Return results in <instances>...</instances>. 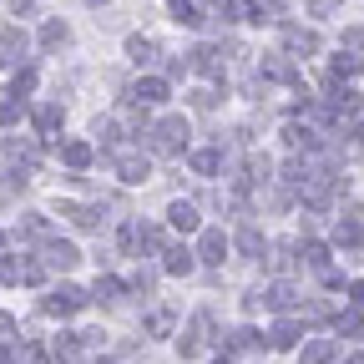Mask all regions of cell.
I'll return each mask as SVG.
<instances>
[{
  "label": "cell",
  "instance_id": "cell-1",
  "mask_svg": "<svg viewBox=\"0 0 364 364\" xmlns=\"http://www.w3.org/2000/svg\"><path fill=\"white\" fill-rule=\"evenodd\" d=\"M147 136V147L157 152V157H172V152H182V142H188V122L182 117H167V122H157L152 132H142Z\"/></svg>",
  "mask_w": 364,
  "mask_h": 364
},
{
  "label": "cell",
  "instance_id": "cell-2",
  "mask_svg": "<svg viewBox=\"0 0 364 364\" xmlns=\"http://www.w3.org/2000/svg\"><path fill=\"white\" fill-rule=\"evenodd\" d=\"M81 304H86V294H81L76 284H61V289L46 294V314H61V318H66V314H76Z\"/></svg>",
  "mask_w": 364,
  "mask_h": 364
},
{
  "label": "cell",
  "instance_id": "cell-3",
  "mask_svg": "<svg viewBox=\"0 0 364 364\" xmlns=\"http://www.w3.org/2000/svg\"><path fill=\"white\" fill-rule=\"evenodd\" d=\"M203 344H208V314H198L188 324V334L177 339V349H182V359H193V354H203Z\"/></svg>",
  "mask_w": 364,
  "mask_h": 364
},
{
  "label": "cell",
  "instance_id": "cell-4",
  "mask_svg": "<svg viewBox=\"0 0 364 364\" xmlns=\"http://www.w3.org/2000/svg\"><path fill=\"white\" fill-rule=\"evenodd\" d=\"M117 177H122V182H147V177H152V162L136 157V152H122V157H117Z\"/></svg>",
  "mask_w": 364,
  "mask_h": 364
},
{
  "label": "cell",
  "instance_id": "cell-5",
  "mask_svg": "<svg viewBox=\"0 0 364 364\" xmlns=\"http://www.w3.org/2000/svg\"><path fill=\"white\" fill-rule=\"evenodd\" d=\"M284 46H289V56H314L318 51V36L299 31V26H284Z\"/></svg>",
  "mask_w": 364,
  "mask_h": 364
},
{
  "label": "cell",
  "instance_id": "cell-6",
  "mask_svg": "<svg viewBox=\"0 0 364 364\" xmlns=\"http://www.w3.org/2000/svg\"><path fill=\"white\" fill-rule=\"evenodd\" d=\"M41 258H46V268H76V263H81L76 243H46V248H41Z\"/></svg>",
  "mask_w": 364,
  "mask_h": 364
},
{
  "label": "cell",
  "instance_id": "cell-7",
  "mask_svg": "<svg viewBox=\"0 0 364 364\" xmlns=\"http://www.w3.org/2000/svg\"><path fill=\"white\" fill-rule=\"evenodd\" d=\"M132 102H142V107H157V102H167V81H162V76H147V81H136V86H132Z\"/></svg>",
  "mask_w": 364,
  "mask_h": 364
},
{
  "label": "cell",
  "instance_id": "cell-8",
  "mask_svg": "<svg viewBox=\"0 0 364 364\" xmlns=\"http://www.w3.org/2000/svg\"><path fill=\"white\" fill-rule=\"evenodd\" d=\"M188 66L203 71V76H223V51H218V46H198V51L188 56Z\"/></svg>",
  "mask_w": 364,
  "mask_h": 364
},
{
  "label": "cell",
  "instance_id": "cell-9",
  "mask_svg": "<svg viewBox=\"0 0 364 364\" xmlns=\"http://www.w3.org/2000/svg\"><path fill=\"white\" fill-rule=\"evenodd\" d=\"M223 253H228L223 228H208V233H203V243H198V258H203V263H223Z\"/></svg>",
  "mask_w": 364,
  "mask_h": 364
},
{
  "label": "cell",
  "instance_id": "cell-10",
  "mask_svg": "<svg viewBox=\"0 0 364 364\" xmlns=\"http://www.w3.org/2000/svg\"><path fill=\"white\" fill-rule=\"evenodd\" d=\"M334 243H339V248H364V223L344 218V223L334 228Z\"/></svg>",
  "mask_w": 364,
  "mask_h": 364
},
{
  "label": "cell",
  "instance_id": "cell-11",
  "mask_svg": "<svg viewBox=\"0 0 364 364\" xmlns=\"http://www.w3.org/2000/svg\"><path fill=\"white\" fill-rule=\"evenodd\" d=\"M127 56H132L136 66H152V61H157V41H147V36H132V41H127Z\"/></svg>",
  "mask_w": 364,
  "mask_h": 364
},
{
  "label": "cell",
  "instance_id": "cell-12",
  "mask_svg": "<svg viewBox=\"0 0 364 364\" xmlns=\"http://www.w3.org/2000/svg\"><path fill=\"white\" fill-rule=\"evenodd\" d=\"M61 218H71L76 228H97V223H102V208H81V203H61Z\"/></svg>",
  "mask_w": 364,
  "mask_h": 364
},
{
  "label": "cell",
  "instance_id": "cell-13",
  "mask_svg": "<svg viewBox=\"0 0 364 364\" xmlns=\"http://www.w3.org/2000/svg\"><path fill=\"white\" fill-rule=\"evenodd\" d=\"M21 51H26V31H21V26L0 31V56H6V61H21Z\"/></svg>",
  "mask_w": 364,
  "mask_h": 364
},
{
  "label": "cell",
  "instance_id": "cell-14",
  "mask_svg": "<svg viewBox=\"0 0 364 364\" xmlns=\"http://www.w3.org/2000/svg\"><path fill=\"white\" fill-rule=\"evenodd\" d=\"M61 162H66L71 172L91 167V142H66V147H61Z\"/></svg>",
  "mask_w": 364,
  "mask_h": 364
},
{
  "label": "cell",
  "instance_id": "cell-15",
  "mask_svg": "<svg viewBox=\"0 0 364 364\" xmlns=\"http://www.w3.org/2000/svg\"><path fill=\"white\" fill-rule=\"evenodd\" d=\"M172 228H177V233H193V228H198V208L193 203H172Z\"/></svg>",
  "mask_w": 364,
  "mask_h": 364
},
{
  "label": "cell",
  "instance_id": "cell-16",
  "mask_svg": "<svg viewBox=\"0 0 364 364\" xmlns=\"http://www.w3.org/2000/svg\"><path fill=\"white\" fill-rule=\"evenodd\" d=\"M284 142H289V147H304V152H314V147H318V142H314V132H309V127H299V122H289V127H284Z\"/></svg>",
  "mask_w": 364,
  "mask_h": 364
},
{
  "label": "cell",
  "instance_id": "cell-17",
  "mask_svg": "<svg viewBox=\"0 0 364 364\" xmlns=\"http://www.w3.org/2000/svg\"><path fill=\"white\" fill-rule=\"evenodd\" d=\"M162 263H167V273H193V253L182 248V243H177V248H167V253H162Z\"/></svg>",
  "mask_w": 364,
  "mask_h": 364
},
{
  "label": "cell",
  "instance_id": "cell-18",
  "mask_svg": "<svg viewBox=\"0 0 364 364\" xmlns=\"http://www.w3.org/2000/svg\"><path fill=\"white\" fill-rule=\"evenodd\" d=\"M294 299H299V294H294L289 284H273V289H268L258 304H268V309H294Z\"/></svg>",
  "mask_w": 364,
  "mask_h": 364
},
{
  "label": "cell",
  "instance_id": "cell-19",
  "mask_svg": "<svg viewBox=\"0 0 364 364\" xmlns=\"http://www.w3.org/2000/svg\"><path fill=\"white\" fill-rule=\"evenodd\" d=\"M334 359V344L329 339H309L304 344V364H329Z\"/></svg>",
  "mask_w": 364,
  "mask_h": 364
},
{
  "label": "cell",
  "instance_id": "cell-20",
  "mask_svg": "<svg viewBox=\"0 0 364 364\" xmlns=\"http://www.w3.org/2000/svg\"><path fill=\"white\" fill-rule=\"evenodd\" d=\"M238 248H243V258H258L263 253V233L253 223H243V233H238Z\"/></svg>",
  "mask_w": 364,
  "mask_h": 364
},
{
  "label": "cell",
  "instance_id": "cell-21",
  "mask_svg": "<svg viewBox=\"0 0 364 364\" xmlns=\"http://www.w3.org/2000/svg\"><path fill=\"white\" fill-rule=\"evenodd\" d=\"M273 349H294L299 344V324H294V318H284V324L279 329H273V339H268Z\"/></svg>",
  "mask_w": 364,
  "mask_h": 364
},
{
  "label": "cell",
  "instance_id": "cell-22",
  "mask_svg": "<svg viewBox=\"0 0 364 364\" xmlns=\"http://www.w3.org/2000/svg\"><path fill=\"white\" fill-rule=\"evenodd\" d=\"M263 71H268V76H273V81H294V76H299V71H294V61H289V56H268V61H263Z\"/></svg>",
  "mask_w": 364,
  "mask_h": 364
},
{
  "label": "cell",
  "instance_id": "cell-23",
  "mask_svg": "<svg viewBox=\"0 0 364 364\" xmlns=\"http://www.w3.org/2000/svg\"><path fill=\"white\" fill-rule=\"evenodd\" d=\"M248 349H258L253 329H233V334H228V354H248Z\"/></svg>",
  "mask_w": 364,
  "mask_h": 364
},
{
  "label": "cell",
  "instance_id": "cell-24",
  "mask_svg": "<svg viewBox=\"0 0 364 364\" xmlns=\"http://www.w3.org/2000/svg\"><path fill=\"white\" fill-rule=\"evenodd\" d=\"M167 6H172V16H177L182 26H203V11L193 6V0H167Z\"/></svg>",
  "mask_w": 364,
  "mask_h": 364
},
{
  "label": "cell",
  "instance_id": "cell-25",
  "mask_svg": "<svg viewBox=\"0 0 364 364\" xmlns=\"http://www.w3.org/2000/svg\"><path fill=\"white\" fill-rule=\"evenodd\" d=\"M91 294H97L102 304H117V299H122V279H112V273H102V279H97V289H91Z\"/></svg>",
  "mask_w": 364,
  "mask_h": 364
},
{
  "label": "cell",
  "instance_id": "cell-26",
  "mask_svg": "<svg viewBox=\"0 0 364 364\" xmlns=\"http://www.w3.org/2000/svg\"><path fill=\"white\" fill-rule=\"evenodd\" d=\"M56 127H61V107H41V112H36V132H41V136H51Z\"/></svg>",
  "mask_w": 364,
  "mask_h": 364
},
{
  "label": "cell",
  "instance_id": "cell-27",
  "mask_svg": "<svg viewBox=\"0 0 364 364\" xmlns=\"http://www.w3.org/2000/svg\"><path fill=\"white\" fill-rule=\"evenodd\" d=\"M26 117V97H11V102H0V127H16Z\"/></svg>",
  "mask_w": 364,
  "mask_h": 364
},
{
  "label": "cell",
  "instance_id": "cell-28",
  "mask_svg": "<svg viewBox=\"0 0 364 364\" xmlns=\"http://www.w3.org/2000/svg\"><path fill=\"white\" fill-rule=\"evenodd\" d=\"M228 21H258V0H228Z\"/></svg>",
  "mask_w": 364,
  "mask_h": 364
},
{
  "label": "cell",
  "instance_id": "cell-29",
  "mask_svg": "<svg viewBox=\"0 0 364 364\" xmlns=\"http://www.w3.org/2000/svg\"><path fill=\"white\" fill-rule=\"evenodd\" d=\"M41 46H46V51L66 46V26H61V21H46V31H41Z\"/></svg>",
  "mask_w": 364,
  "mask_h": 364
},
{
  "label": "cell",
  "instance_id": "cell-30",
  "mask_svg": "<svg viewBox=\"0 0 364 364\" xmlns=\"http://www.w3.org/2000/svg\"><path fill=\"white\" fill-rule=\"evenodd\" d=\"M193 167H198L203 177H213V172L223 167V152H213V147H208V152H193Z\"/></svg>",
  "mask_w": 364,
  "mask_h": 364
},
{
  "label": "cell",
  "instance_id": "cell-31",
  "mask_svg": "<svg viewBox=\"0 0 364 364\" xmlns=\"http://www.w3.org/2000/svg\"><path fill=\"white\" fill-rule=\"evenodd\" d=\"M304 263L324 273V268H329V248H324V243H304Z\"/></svg>",
  "mask_w": 364,
  "mask_h": 364
},
{
  "label": "cell",
  "instance_id": "cell-32",
  "mask_svg": "<svg viewBox=\"0 0 364 364\" xmlns=\"http://www.w3.org/2000/svg\"><path fill=\"white\" fill-rule=\"evenodd\" d=\"M31 86H36V71H31V66H21V71L11 76V97H26Z\"/></svg>",
  "mask_w": 364,
  "mask_h": 364
},
{
  "label": "cell",
  "instance_id": "cell-33",
  "mask_svg": "<svg viewBox=\"0 0 364 364\" xmlns=\"http://www.w3.org/2000/svg\"><path fill=\"white\" fill-rule=\"evenodd\" d=\"M334 329H339V334H359V329H364V318H359L354 309H344V314L334 318Z\"/></svg>",
  "mask_w": 364,
  "mask_h": 364
},
{
  "label": "cell",
  "instance_id": "cell-34",
  "mask_svg": "<svg viewBox=\"0 0 364 364\" xmlns=\"http://www.w3.org/2000/svg\"><path fill=\"white\" fill-rule=\"evenodd\" d=\"M289 263H294V248L279 243V248H273V258H268V268H273V273H289Z\"/></svg>",
  "mask_w": 364,
  "mask_h": 364
},
{
  "label": "cell",
  "instance_id": "cell-35",
  "mask_svg": "<svg viewBox=\"0 0 364 364\" xmlns=\"http://www.w3.org/2000/svg\"><path fill=\"white\" fill-rule=\"evenodd\" d=\"M6 157L11 162H31L36 157V142H6Z\"/></svg>",
  "mask_w": 364,
  "mask_h": 364
},
{
  "label": "cell",
  "instance_id": "cell-36",
  "mask_svg": "<svg viewBox=\"0 0 364 364\" xmlns=\"http://www.w3.org/2000/svg\"><path fill=\"white\" fill-rule=\"evenodd\" d=\"M167 329H172V314H167V309H157V314L147 318V334H157V339H162Z\"/></svg>",
  "mask_w": 364,
  "mask_h": 364
},
{
  "label": "cell",
  "instance_id": "cell-37",
  "mask_svg": "<svg viewBox=\"0 0 364 364\" xmlns=\"http://www.w3.org/2000/svg\"><path fill=\"white\" fill-rule=\"evenodd\" d=\"M97 136H102V147H117L122 142V127L117 122H97Z\"/></svg>",
  "mask_w": 364,
  "mask_h": 364
},
{
  "label": "cell",
  "instance_id": "cell-38",
  "mask_svg": "<svg viewBox=\"0 0 364 364\" xmlns=\"http://www.w3.org/2000/svg\"><path fill=\"white\" fill-rule=\"evenodd\" d=\"M21 233H26V238H46V218H41V213H31V218L21 223Z\"/></svg>",
  "mask_w": 364,
  "mask_h": 364
},
{
  "label": "cell",
  "instance_id": "cell-39",
  "mask_svg": "<svg viewBox=\"0 0 364 364\" xmlns=\"http://www.w3.org/2000/svg\"><path fill=\"white\" fill-rule=\"evenodd\" d=\"M0 284H21V263H11V258H0Z\"/></svg>",
  "mask_w": 364,
  "mask_h": 364
},
{
  "label": "cell",
  "instance_id": "cell-40",
  "mask_svg": "<svg viewBox=\"0 0 364 364\" xmlns=\"http://www.w3.org/2000/svg\"><path fill=\"white\" fill-rule=\"evenodd\" d=\"M21 364H46V349L41 344H21Z\"/></svg>",
  "mask_w": 364,
  "mask_h": 364
},
{
  "label": "cell",
  "instance_id": "cell-41",
  "mask_svg": "<svg viewBox=\"0 0 364 364\" xmlns=\"http://www.w3.org/2000/svg\"><path fill=\"white\" fill-rule=\"evenodd\" d=\"M41 279H46L41 263H21V284H41Z\"/></svg>",
  "mask_w": 364,
  "mask_h": 364
},
{
  "label": "cell",
  "instance_id": "cell-42",
  "mask_svg": "<svg viewBox=\"0 0 364 364\" xmlns=\"http://www.w3.org/2000/svg\"><path fill=\"white\" fill-rule=\"evenodd\" d=\"M344 46H349V51H364V26H349L344 31Z\"/></svg>",
  "mask_w": 364,
  "mask_h": 364
},
{
  "label": "cell",
  "instance_id": "cell-43",
  "mask_svg": "<svg viewBox=\"0 0 364 364\" xmlns=\"http://www.w3.org/2000/svg\"><path fill=\"white\" fill-rule=\"evenodd\" d=\"M193 107H198V112H208V107H213V91H208V86H198V91H193Z\"/></svg>",
  "mask_w": 364,
  "mask_h": 364
},
{
  "label": "cell",
  "instance_id": "cell-44",
  "mask_svg": "<svg viewBox=\"0 0 364 364\" xmlns=\"http://www.w3.org/2000/svg\"><path fill=\"white\" fill-rule=\"evenodd\" d=\"M314 11H318V16H334V11H339V0H314Z\"/></svg>",
  "mask_w": 364,
  "mask_h": 364
},
{
  "label": "cell",
  "instance_id": "cell-45",
  "mask_svg": "<svg viewBox=\"0 0 364 364\" xmlns=\"http://www.w3.org/2000/svg\"><path fill=\"white\" fill-rule=\"evenodd\" d=\"M6 334H16V318H11V314H0V339H6Z\"/></svg>",
  "mask_w": 364,
  "mask_h": 364
},
{
  "label": "cell",
  "instance_id": "cell-46",
  "mask_svg": "<svg viewBox=\"0 0 364 364\" xmlns=\"http://www.w3.org/2000/svg\"><path fill=\"white\" fill-rule=\"evenodd\" d=\"M349 294H354V304H359V309H364V284H354V289H349Z\"/></svg>",
  "mask_w": 364,
  "mask_h": 364
},
{
  "label": "cell",
  "instance_id": "cell-47",
  "mask_svg": "<svg viewBox=\"0 0 364 364\" xmlns=\"http://www.w3.org/2000/svg\"><path fill=\"white\" fill-rule=\"evenodd\" d=\"M0 364H16V354H11L6 344H0Z\"/></svg>",
  "mask_w": 364,
  "mask_h": 364
},
{
  "label": "cell",
  "instance_id": "cell-48",
  "mask_svg": "<svg viewBox=\"0 0 364 364\" xmlns=\"http://www.w3.org/2000/svg\"><path fill=\"white\" fill-rule=\"evenodd\" d=\"M344 364H364V354H349V359H344Z\"/></svg>",
  "mask_w": 364,
  "mask_h": 364
},
{
  "label": "cell",
  "instance_id": "cell-49",
  "mask_svg": "<svg viewBox=\"0 0 364 364\" xmlns=\"http://www.w3.org/2000/svg\"><path fill=\"white\" fill-rule=\"evenodd\" d=\"M91 6H107V0H91Z\"/></svg>",
  "mask_w": 364,
  "mask_h": 364
},
{
  "label": "cell",
  "instance_id": "cell-50",
  "mask_svg": "<svg viewBox=\"0 0 364 364\" xmlns=\"http://www.w3.org/2000/svg\"><path fill=\"white\" fill-rule=\"evenodd\" d=\"M218 364H228V359H218Z\"/></svg>",
  "mask_w": 364,
  "mask_h": 364
},
{
  "label": "cell",
  "instance_id": "cell-51",
  "mask_svg": "<svg viewBox=\"0 0 364 364\" xmlns=\"http://www.w3.org/2000/svg\"><path fill=\"white\" fill-rule=\"evenodd\" d=\"M0 243H6V238H0Z\"/></svg>",
  "mask_w": 364,
  "mask_h": 364
},
{
  "label": "cell",
  "instance_id": "cell-52",
  "mask_svg": "<svg viewBox=\"0 0 364 364\" xmlns=\"http://www.w3.org/2000/svg\"><path fill=\"white\" fill-rule=\"evenodd\" d=\"M208 6H213V0H208Z\"/></svg>",
  "mask_w": 364,
  "mask_h": 364
}]
</instances>
